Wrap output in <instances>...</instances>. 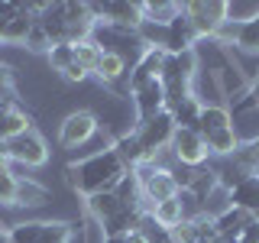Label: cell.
<instances>
[{"label":"cell","mask_w":259,"mask_h":243,"mask_svg":"<svg viewBox=\"0 0 259 243\" xmlns=\"http://www.w3.org/2000/svg\"><path fill=\"white\" fill-rule=\"evenodd\" d=\"M126 172H130L126 162L117 156L113 146H107V149L94 152V156L68 162L65 166V185L81 198H91V194H101V191H113Z\"/></svg>","instance_id":"obj_1"},{"label":"cell","mask_w":259,"mask_h":243,"mask_svg":"<svg viewBox=\"0 0 259 243\" xmlns=\"http://www.w3.org/2000/svg\"><path fill=\"white\" fill-rule=\"evenodd\" d=\"M94 136H101V120H97L94 110H71L59 124V146L68 152L88 146Z\"/></svg>","instance_id":"obj_2"},{"label":"cell","mask_w":259,"mask_h":243,"mask_svg":"<svg viewBox=\"0 0 259 243\" xmlns=\"http://www.w3.org/2000/svg\"><path fill=\"white\" fill-rule=\"evenodd\" d=\"M185 16H188L191 29H194V39H214L221 26L227 23V4L224 0H191V4H182Z\"/></svg>","instance_id":"obj_3"},{"label":"cell","mask_w":259,"mask_h":243,"mask_svg":"<svg viewBox=\"0 0 259 243\" xmlns=\"http://www.w3.org/2000/svg\"><path fill=\"white\" fill-rule=\"evenodd\" d=\"M136 140H140V149H143V162H152L162 149H168L175 136V120L172 113H159V117L146 120V124H136Z\"/></svg>","instance_id":"obj_4"},{"label":"cell","mask_w":259,"mask_h":243,"mask_svg":"<svg viewBox=\"0 0 259 243\" xmlns=\"http://www.w3.org/2000/svg\"><path fill=\"white\" fill-rule=\"evenodd\" d=\"M4 146H7V159L23 166V169H42L49 162V146H46L42 133L36 127L20 133V136H13V140H7Z\"/></svg>","instance_id":"obj_5"},{"label":"cell","mask_w":259,"mask_h":243,"mask_svg":"<svg viewBox=\"0 0 259 243\" xmlns=\"http://www.w3.org/2000/svg\"><path fill=\"white\" fill-rule=\"evenodd\" d=\"M168 152L175 156V166H185V169H201L210 162V152H207V143L198 130H182L175 127V136L168 143Z\"/></svg>","instance_id":"obj_6"},{"label":"cell","mask_w":259,"mask_h":243,"mask_svg":"<svg viewBox=\"0 0 259 243\" xmlns=\"http://www.w3.org/2000/svg\"><path fill=\"white\" fill-rule=\"evenodd\" d=\"M97 23H107L117 29L136 32L143 23V4H123V0H107V4H91Z\"/></svg>","instance_id":"obj_7"},{"label":"cell","mask_w":259,"mask_h":243,"mask_svg":"<svg viewBox=\"0 0 259 243\" xmlns=\"http://www.w3.org/2000/svg\"><path fill=\"white\" fill-rule=\"evenodd\" d=\"M130 104H133V124H146V120L165 113V88H162V81L156 78L149 85L136 88L130 94Z\"/></svg>","instance_id":"obj_8"},{"label":"cell","mask_w":259,"mask_h":243,"mask_svg":"<svg viewBox=\"0 0 259 243\" xmlns=\"http://www.w3.org/2000/svg\"><path fill=\"white\" fill-rule=\"evenodd\" d=\"M120 211H126V208L120 205V198H117L113 191H101V194H91V198H84V217H91L94 224H107V221H113Z\"/></svg>","instance_id":"obj_9"},{"label":"cell","mask_w":259,"mask_h":243,"mask_svg":"<svg viewBox=\"0 0 259 243\" xmlns=\"http://www.w3.org/2000/svg\"><path fill=\"white\" fill-rule=\"evenodd\" d=\"M26 130H32V117L20 107V104H7V107L0 110V143L26 133Z\"/></svg>","instance_id":"obj_10"},{"label":"cell","mask_w":259,"mask_h":243,"mask_svg":"<svg viewBox=\"0 0 259 243\" xmlns=\"http://www.w3.org/2000/svg\"><path fill=\"white\" fill-rule=\"evenodd\" d=\"M36 20H39V16L32 13L26 4H20V7H16V13H13V20L7 23V29H4V43L7 46H23V43H26V36H29V29L36 26Z\"/></svg>","instance_id":"obj_11"},{"label":"cell","mask_w":259,"mask_h":243,"mask_svg":"<svg viewBox=\"0 0 259 243\" xmlns=\"http://www.w3.org/2000/svg\"><path fill=\"white\" fill-rule=\"evenodd\" d=\"M230 205L240 208V211H246L249 217H256V221H259V175L243 178L237 188L230 191Z\"/></svg>","instance_id":"obj_12"},{"label":"cell","mask_w":259,"mask_h":243,"mask_svg":"<svg viewBox=\"0 0 259 243\" xmlns=\"http://www.w3.org/2000/svg\"><path fill=\"white\" fill-rule=\"evenodd\" d=\"M52 201V191L46 185H39L36 178H20V188H16V208H26V211H36V208H46Z\"/></svg>","instance_id":"obj_13"},{"label":"cell","mask_w":259,"mask_h":243,"mask_svg":"<svg viewBox=\"0 0 259 243\" xmlns=\"http://www.w3.org/2000/svg\"><path fill=\"white\" fill-rule=\"evenodd\" d=\"M204 143H207V152L210 159H230L233 152H237V133H233V127H224V130H214V133H204Z\"/></svg>","instance_id":"obj_14"},{"label":"cell","mask_w":259,"mask_h":243,"mask_svg":"<svg viewBox=\"0 0 259 243\" xmlns=\"http://www.w3.org/2000/svg\"><path fill=\"white\" fill-rule=\"evenodd\" d=\"M224 127H233V113L227 104H204L201 107V120H198V133H214V130H224Z\"/></svg>","instance_id":"obj_15"},{"label":"cell","mask_w":259,"mask_h":243,"mask_svg":"<svg viewBox=\"0 0 259 243\" xmlns=\"http://www.w3.org/2000/svg\"><path fill=\"white\" fill-rule=\"evenodd\" d=\"M149 217H152L159 227H165V230H175V227L185 221V211H182L178 194H175V198H168V201H162V205H156V208L149 211Z\"/></svg>","instance_id":"obj_16"},{"label":"cell","mask_w":259,"mask_h":243,"mask_svg":"<svg viewBox=\"0 0 259 243\" xmlns=\"http://www.w3.org/2000/svg\"><path fill=\"white\" fill-rule=\"evenodd\" d=\"M104 59V49L97 39H84V43L75 46V65L81 71H88V75H97V65Z\"/></svg>","instance_id":"obj_17"},{"label":"cell","mask_w":259,"mask_h":243,"mask_svg":"<svg viewBox=\"0 0 259 243\" xmlns=\"http://www.w3.org/2000/svg\"><path fill=\"white\" fill-rule=\"evenodd\" d=\"M210 172H214L217 185H221V188H227V191H233V188H237V185L243 182V178H249V175L243 172V169H240L233 159H214Z\"/></svg>","instance_id":"obj_18"},{"label":"cell","mask_w":259,"mask_h":243,"mask_svg":"<svg viewBox=\"0 0 259 243\" xmlns=\"http://www.w3.org/2000/svg\"><path fill=\"white\" fill-rule=\"evenodd\" d=\"M178 13H182V4H175V0H159V4L146 0V4H143V20L162 23V26H168V23H172Z\"/></svg>","instance_id":"obj_19"},{"label":"cell","mask_w":259,"mask_h":243,"mask_svg":"<svg viewBox=\"0 0 259 243\" xmlns=\"http://www.w3.org/2000/svg\"><path fill=\"white\" fill-rule=\"evenodd\" d=\"M201 107L204 104L198 101V97H185L182 104L172 110V120H175V127H182V130H198V120H201Z\"/></svg>","instance_id":"obj_20"},{"label":"cell","mask_w":259,"mask_h":243,"mask_svg":"<svg viewBox=\"0 0 259 243\" xmlns=\"http://www.w3.org/2000/svg\"><path fill=\"white\" fill-rule=\"evenodd\" d=\"M233 133L240 143H259V107L233 117Z\"/></svg>","instance_id":"obj_21"},{"label":"cell","mask_w":259,"mask_h":243,"mask_svg":"<svg viewBox=\"0 0 259 243\" xmlns=\"http://www.w3.org/2000/svg\"><path fill=\"white\" fill-rule=\"evenodd\" d=\"M75 237H78L75 224H68V221H46L39 243H75Z\"/></svg>","instance_id":"obj_22"},{"label":"cell","mask_w":259,"mask_h":243,"mask_svg":"<svg viewBox=\"0 0 259 243\" xmlns=\"http://www.w3.org/2000/svg\"><path fill=\"white\" fill-rule=\"evenodd\" d=\"M46 221H20L10 224V243H39Z\"/></svg>","instance_id":"obj_23"},{"label":"cell","mask_w":259,"mask_h":243,"mask_svg":"<svg viewBox=\"0 0 259 243\" xmlns=\"http://www.w3.org/2000/svg\"><path fill=\"white\" fill-rule=\"evenodd\" d=\"M46 59H49V68L62 75V71H68L71 65H75V46L59 43V46H52V49H49V55H46Z\"/></svg>","instance_id":"obj_24"},{"label":"cell","mask_w":259,"mask_h":243,"mask_svg":"<svg viewBox=\"0 0 259 243\" xmlns=\"http://www.w3.org/2000/svg\"><path fill=\"white\" fill-rule=\"evenodd\" d=\"M259 20V4L256 0H237V4H227V23H249Z\"/></svg>","instance_id":"obj_25"},{"label":"cell","mask_w":259,"mask_h":243,"mask_svg":"<svg viewBox=\"0 0 259 243\" xmlns=\"http://www.w3.org/2000/svg\"><path fill=\"white\" fill-rule=\"evenodd\" d=\"M0 101L4 104H20V91H16V78H13V65L0 62Z\"/></svg>","instance_id":"obj_26"},{"label":"cell","mask_w":259,"mask_h":243,"mask_svg":"<svg viewBox=\"0 0 259 243\" xmlns=\"http://www.w3.org/2000/svg\"><path fill=\"white\" fill-rule=\"evenodd\" d=\"M16 188H20V178L10 169L0 172V208H16Z\"/></svg>","instance_id":"obj_27"},{"label":"cell","mask_w":259,"mask_h":243,"mask_svg":"<svg viewBox=\"0 0 259 243\" xmlns=\"http://www.w3.org/2000/svg\"><path fill=\"white\" fill-rule=\"evenodd\" d=\"M23 49H26V52H32V55H49V49H52V39H49L46 29L36 23V26L29 29V36H26V43H23Z\"/></svg>","instance_id":"obj_28"},{"label":"cell","mask_w":259,"mask_h":243,"mask_svg":"<svg viewBox=\"0 0 259 243\" xmlns=\"http://www.w3.org/2000/svg\"><path fill=\"white\" fill-rule=\"evenodd\" d=\"M16 7L20 4H13V0H4V4H0V43H4V29H7V23L13 20Z\"/></svg>","instance_id":"obj_29"},{"label":"cell","mask_w":259,"mask_h":243,"mask_svg":"<svg viewBox=\"0 0 259 243\" xmlns=\"http://www.w3.org/2000/svg\"><path fill=\"white\" fill-rule=\"evenodd\" d=\"M237 243H259V221H249L243 227V233L237 237Z\"/></svg>","instance_id":"obj_30"},{"label":"cell","mask_w":259,"mask_h":243,"mask_svg":"<svg viewBox=\"0 0 259 243\" xmlns=\"http://www.w3.org/2000/svg\"><path fill=\"white\" fill-rule=\"evenodd\" d=\"M62 78H65V81H71V85H81V81H88L91 75H88V71H81L78 65H71L68 71H62Z\"/></svg>","instance_id":"obj_31"},{"label":"cell","mask_w":259,"mask_h":243,"mask_svg":"<svg viewBox=\"0 0 259 243\" xmlns=\"http://www.w3.org/2000/svg\"><path fill=\"white\" fill-rule=\"evenodd\" d=\"M0 243H10V227L0 221Z\"/></svg>","instance_id":"obj_32"},{"label":"cell","mask_w":259,"mask_h":243,"mask_svg":"<svg viewBox=\"0 0 259 243\" xmlns=\"http://www.w3.org/2000/svg\"><path fill=\"white\" fill-rule=\"evenodd\" d=\"M249 91H253V97H256V104H259V78L253 81V85H249Z\"/></svg>","instance_id":"obj_33"},{"label":"cell","mask_w":259,"mask_h":243,"mask_svg":"<svg viewBox=\"0 0 259 243\" xmlns=\"http://www.w3.org/2000/svg\"><path fill=\"white\" fill-rule=\"evenodd\" d=\"M104 243H126V237H107Z\"/></svg>","instance_id":"obj_34"},{"label":"cell","mask_w":259,"mask_h":243,"mask_svg":"<svg viewBox=\"0 0 259 243\" xmlns=\"http://www.w3.org/2000/svg\"><path fill=\"white\" fill-rule=\"evenodd\" d=\"M253 175H259V162H256V172H253Z\"/></svg>","instance_id":"obj_35"},{"label":"cell","mask_w":259,"mask_h":243,"mask_svg":"<svg viewBox=\"0 0 259 243\" xmlns=\"http://www.w3.org/2000/svg\"><path fill=\"white\" fill-rule=\"evenodd\" d=\"M4 107H7V104H4V101H0V110H4Z\"/></svg>","instance_id":"obj_36"}]
</instances>
